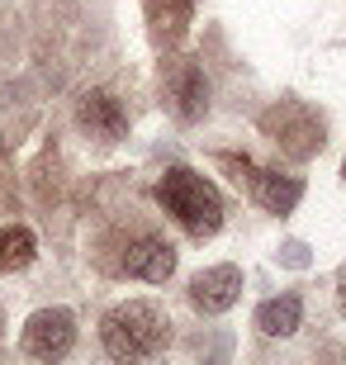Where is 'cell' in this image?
<instances>
[{
    "mask_svg": "<svg viewBox=\"0 0 346 365\" xmlns=\"http://www.w3.org/2000/svg\"><path fill=\"white\" fill-rule=\"evenodd\" d=\"M34 252H39V242H34L29 228H0V275L24 271L34 261Z\"/></svg>",
    "mask_w": 346,
    "mask_h": 365,
    "instance_id": "cell-9",
    "label": "cell"
},
{
    "mask_svg": "<svg viewBox=\"0 0 346 365\" xmlns=\"http://www.w3.org/2000/svg\"><path fill=\"white\" fill-rule=\"evenodd\" d=\"M171 271H175V252H171V242H161V237H138V242L123 252V275H133V280L161 284V280H171Z\"/></svg>",
    "mask_w": 346,
    "mask_h": 365,
    "instance_id": "cell-6",
    "label": "cell"
},
{
    "mask_svg": "<svg viewBox=\"0 0 346 365\" xmlns=\"http://www.w3.org/2000/svg\"><path fill=\"white\" fill-rule=\"evenodd\" d=\"M171 5H175V10H190V0H171Z\"/></svg>",
    "mask_w": 346,
    "mask_h": 365,
    "instance_id": "cell-11",
    "label": "cell"
},
{
    "mask_svg": "<svg viewBox=\"0 0 346 365\" xmlns=\"http://www.w3.org/2000/svg\"><path fill=\"white\" fill-rule=\"evenodd\" d=\"M304 318V304L299 294H280V299H266L261 309H256V327L266 332V337H290L294 327Z\"/></svg>",
    "mask_w": 346,
    "mask_h": 365,
    "instance_id": "cell-7",
    "label": "cell"
},
{
    "mask_svg": "<svg viewBox=\"0 0 346 365\" xmlns=\"http://www.w3.org/2000/svg\"><path fill=\"white\" fill-rule=\"evenodd\" d=\"M157 200L190 237H213L218 223H223V200H218V190H213L204 176L185 171V166H175V171L161 176Z\"/></svg>",
    "mask_w": 346,
    "mask_h": 365,
    "instance_id": "cell-2",
    "label": "cell"
},
{
    "mask_svg": "<svg viewBox=\"0 0 346 365\" xmlns=\"http://www.w3.org/2000/svg\"><path fill=\"white\" fill-rule=\"evenodd\" d=\"M100 337H105V351L114 361H143V356H157L171 341V318L147 299H128V304L105 313Z\"/></svg>",
    "mask_w": 346,
    "mask_h": 365,
    "instance_id": "cell-1",
    "label": "cell"
},
{
    "mask_svg": "<svg viewBox=\"0 0 346 365\" xmlns=\"http://www.w3.org/2000/svg\"><path fill=\"white\" fill-rule=\"evenodd\" d=\"M81 123L86 128H95V133H105V138H119L123 133V109L114 95L105 91H91L86 100H81Z\"/></svg>",
    "mask_w": 346,
    "mask_h": 365,
    "instance_id": "cell-8",
    "label": "cell"
},
{
    "mask_svg": "<svg viewBox=\"0 0 346 365\" xmlns=\"http://www.w3.org/2000/svg\"><path fill=\"white\" fill-rule=\"evenodd\" d=\"M204 105H209V86H204V76L195 67H185V76H180V114L195 119Z\"/></svg>",
    "mask_w": 346,
    "mask_h": 365,
    "instance_id": "cell-10",
    "label": "cell"
},
{
    "mask_svg": "<svg viewBox=\"0 0 346 365\" xmlns=\"http://www.w3.org/2000/svg\"><path fill=\"white\" fill-rule=\"evenodd\" d=\"M76 341V318L67 309H39L24 323V351L34 361H57V356L71 351Z\"/></svg>",
    "mask_w": 346,
    "mask_h": 365,
    "instance_id": "cell-3",
    "label": "cell"
},
{
    "mask_svg": "<svg viewBox=\"0 0 346 365\" xmlns=\"http://www.w3.org/2000/svg\"><path fill=\"white\" fill-rule=\"evenodd\" d=\"M242 299V271L238 266H209L190 280V304L200 313H228Z\"/></svg>",
    "mask_w": 346,
    "mask_h": 365,
    "instance_id": "cell-4",
    "label": "cell"
},
{
    "mask_svg": "<svg viewBox=\"0 0 346 365\" xmlns=\"http://www.w3.org/2000/svg\"><path fill=\"white\" fill-rule=\"evenodd\" d=\"M233 171H238V185L247 180L252 185V195L261 204H266L270 214H290L294 204H299V195H304V185L294 176H275V171H256V166H247V162H233V157H223Z\"/></svg>",
    "mask_w": 346,
    "mask_h": 365,
    "instance_id": "cell-5",
    "label": "cell"
}]
</instances>
